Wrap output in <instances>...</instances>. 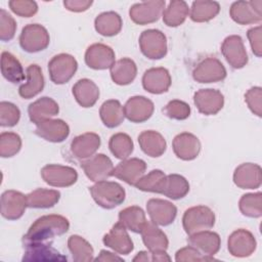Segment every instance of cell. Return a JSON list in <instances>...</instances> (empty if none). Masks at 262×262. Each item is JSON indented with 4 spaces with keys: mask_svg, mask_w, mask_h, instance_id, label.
Wrapping results in <instances>:
<instances>
[{
    "mask_svg": "<svg viewBox=\"0 0 262 262\" xmlns=\"http://www.w3.org/2000/svg\"><path fill=\"white\" fill-rule=\"evenodd\" d=\"M163 113L170 119L182 121L190 116V106L185 101L173 99L165 105V107L163 108Z\"/></svg>",
    "mask_w": 262,
    "mask_h": 262,
    "instance_id": "cell-47",
    "label": "cell"
},
{
    "mask_svg": "<svg viewBox=\"0 0 262 262\" xmlns=\"http://www.w3.org/2000/svg\"><path fill=\"white\" fill-rule=\"evenodd\" d=\"M28 208L27 195L20 191L9 189L1 194V215L7 220L19 219Z\"/></svg>",
    "mask_w": 262,
    "mask_h": 262,
    "instance_id": "cell-14",
    "label": "cell"
},
{
    "mask_svg": "<svg viewBox=\"0 0 262 262\" xmlns=\"http://www.w3.org/2000/svg\"><path fill=\"white\" fill-rule=\"evenodd\" d=\"M214 224L215 213L209 207L204 205L187 209L182 216V226L188 235L198 231L210 229Z\"/></svg>",
    "mask_w": 262,
    "mask_h": 262,
    "instance_id": "cell-3",
    "label": "cell"
},
{
    "mask_svg": "<svg viewBox=\"0 0 262 262\" xmlns=\"http://www.w3.org/2000/svg\"><path fill=\"white\" fill-rule=\"evenodd\" d=\"M151 254V261H170L171 257L167 254L166 251H158V252H150Z\"/></svg>",
    "mask_w": 262,
    "mask_h": 262,
    "instance_id": "cell-56",
    "label": "cell"
},
{
    "mask_svg": "<svg viewBox=\"0 0 262 262\" xmlns=\"http://www.w3.org/2000/svg\"><path fill=\"white\" fill-rule=\"evenodd\" d=\"M138 143L141 150L150 158L161 157L167 148L164 136L155 130H145L138 135Z\"/></svg>",
    "mask_w": 262,
    "mask_h": 262,
    "instance_id": "cell-30",
    "label": "cell"
},
{
    "mask_svg": "<svg viewBox=\"0 0 262 262\" xmlns=\"http://www.w3.org/2000/svg\"><path fill=\"white\" fill-rule=\"evenodd\" d=\"M50 42L49 33L42 25L29 24L19 35V45L26 52L36 53L47 48Z\"/></svg>",
    "mask_w": 262,
    "mask_h": 262,
    "instance_id": "cell-4",
    "label": "cell"
},
{
    "mask_svg": "<svg viewBox=\"0 0 262 262\" xmlns=\"http://www.w3.org/2000/svg\"><path fill=\"white\" fill-rule=\"evenodd\" d=\"M16 32V21L4 9H0V39L1 41H10Z\"/></svg>",
    "mask_w": 262,
    "mask_h": 262,
    "instance_id": "cell-49",
    "label": "cell"
},
{
    "mask_svg": "<svg viewBox=\"0 0 262 262\" xmlns=\"http://www.w3.org/2000/svg\"><path fill=\"white\" fill-rule=\"evenodd\" d=\"M165 0H150L135 3L130 7L129 16L136 25H148L157 21L165 9Z\"/></svg>",
    "mask_w": 262,
    "mask_h": 262,
    "instance_id": "cell-7",
    "label": "cell"
},
{
    "mask_svg": "<svg viewBox=\"0 0 262 262\" xmlns=\"http://www.w3.org/2000/svg\"><path fill=\"white\" fill-rule=\"evenodd\" d=\"M127 230L140 233L145 225L146 217L144 211L138 206H130L119 213V221Z\"/></svg>",
    "mask_w": 262,
    "mask_h": 262,
    "instance_id": "cell-35",
    "label": "cell"
},
{
    "mask_svg": "<svg viewBox=\"0 0 262 262\" xmlns=\"http://www.w3.org/2000/svg\"><path fill=\"white\" fill-rule=\"evenodd\" d=\"M220 11V5L216 1L198 0L193 1L189 9V16L192 21L206 23L213 19Z\"/></svg>",
    "mask_w": 262,
    "mask_h": 262,
    "instance_id": "cell-41",
    "label": "cell"
},
{
    "mask_svg": "<svg viewBox=\"0 0 262 262\" xmlns=\"http://www.w3.org/2000/svg\"><path fill=\"white\" fill-rule=\"evenodd\" d=\"M239 211L244 216L250 218H259L262 215V193H246L242 195L238 202Z\"/></svg>",
    "mask_w": 262,
    "mask_h": 262,
    "instance_id": "cell-44",
    "label": "cell"
},
{
    "mask_svg": "<svg viewBox=\"0 0 262 262\" xmlns=\"http://www.w3.org/2000/svg\"><path fill=\"white\" fill-rule=\"evenodd\" d=\"M115 51L108 45L94 43L85 52V62L93 70H106L115 63Z\"/></svg>",
    "mask_w": 262,
    "mask_h": 262,
    "instance_id": "cell-17",
    "label": "cell"
},
{
    "mask_svg": "<svg viewBox=\"0 0 262 262\" xmlns=\"http://www.w3.org/2000/svg\"><path fill=\"white\" fill-rule=\"evenodd\" d=\"M172 80L167 69L150 68L142 76V86L144 90L151 94H162L167 92L171 86Z\"/></svg>",
    "mask_w": 262,
    "mask_h": 262,
    "instance_id": "cell-23",
    "label": "cell"
},
{
    "mask_svg": "<svg viewBox=\"0 0 262 262\" xmlns=\"http://www.w3.org/2000/svg\"><path fill=\"white\" fill-rule=\"evenodd\" d=\"M8 5L12 12L21 17H31L38 11L37 3L32 0H11Z\"/></svg>",
    "mask_w": 262,
    "mask_h": 262,
    "instance_id": "cell-50",
    "label": "cell"
},
{
    "mask_svg": "<svg viewBox=\"0 0 262 262\" xmlns=\"http://www.w3.org/2000/svg\"><path fill=\"white\" fill-rule=\"evenodd\" d=\"M78 62L69 53L54 55L48 62V73L50 80L57 85L68 83L76 74Z\"/></svg>",
    "mask_w": 262,
    "mask_h": 262,
    "instance_id": "cell-6",
    "label": "cell"
},
{
    "mask_svg": "<svg viewBox=\"0 0 262 262\" xmlns=\"http://www.w3.org/2000/svg\"><path fill=\"white\" fill-rule=\"evenodd\" d=\"M221 52L226 61L233 69H242L248 63V54L243 39L238 35L226 37L221 44Z\"/></svg>",
    "mask_w": 262,
    "mask_h": 262,
    "instance_id": "cell-12",
    "label": "cell"
},
{
    "mask_svg": "<svg viewBox=\"0 0 262 262\" xmlns=\"http://www.w3.org/2000/svg\"><path fill=\"white\" fill-rule=\"evenodd\" d=\"M99 117L103 125L107 128H116L125 119L124 108L117 99L105 100L99 110Z\"/></svg>",
    "mask_w": 262,
    "mask_h": 262,
    "instance_id": "cell-37",
    "label": "cell"
},
{
    "mask_svg": "<svg viewBox=\"0 0 262 262\" xmlns=\"http://www.w3.org/2000/svg\"><path fill=\"white\" fill-rule=\"evenodd\" d=\"M142 242L149 252L166 251L169 241L166 233L151 221H147L140 231Z\"/></svg>",
    "mask_w": 262,
    "mask_h": 262,
    "instance_id": "cell-32",
    "label": "cell"
},
{
    "mask_svg": "<svg viewBox=\"0 0 262 262\" xmlns=\"http://www.w3.org/2000/svg\"><path fill=\"white\" fill-rule=\"evenodd\" d=\"M229 15L238 25H252L262 20V1H235L231 4Z\"/></svg>",
    "mask_w": 262,
    "mask_h": 262,
    "instance_id": "cell-9",
    "label": "cell"
},
{
    "mask_svg": "<svg viewBox=\"0 0 262 262\" xmlns=\"http://www.w3.org/2000/svg\"><path fill=\"white\" fill-rule=\"evenodd\" d=\"M189 191V183L185 177L179 174L166 175L160 194L172 200H180Z\"/></svg>",
    "mask_w": 262,
    "mask_h": 262,
    "instance_id": "cell-34",
    "label": "cell"
},
{
    "mask_svg": "<svg viewBox=\"0 0 262 262\" xmlns=\"http://www.w3.org/2000/svg\"><path fill=\"white\" fill-rule=\"evenodd\" d=\"M21 148V138L14 132H2L0 134V156L11 158Z\"/></svg>",
    "mask_w": 262,
    "mask_h": 262,
    "instance_id": "cell-46",
    "label": "cell"
},
{
    "mask_svg": "<svg viewBox=\"0 0 262 262\" xmlns=\"http://www.w3.org/2000/svg\"><path fill=\"white\" fill-rule=\"evenodd\" d=\"M73 95L79 105L91 107L99 98V88L92 80L84 78L73 86Z\"/></svg>",
    "mask_w": 262,
    "mask_h": 262,
    "instance_id": "cell-31",
    "label": "cell"
},
{
    "mask_svg": "<svg viewBox=\"0 0 262 262\" xmlns=\"http://www.w3.org/2000/svg\"><path fill=\"white\" fill-rule=\"evenodd\" d=\"M234 184L243 189L259 188L262 183L261 167L254 163H244L233 172Z\"/></svg>",
    "mask_w": 262,
    "mask_h": 262,
    "instance_id": "cell-22",
    "label": "cell"
},
{
    "mask_svg": "<svg viewBox=\"0 0 262 262\" xmlns=\"http://www.w3.org/2000/svg\"><path fill=\"white\" fill-rule=\"evenodd\" d=\"M60 192L56 189L37 188L27 194V203L29 208L48 209L58 203Z\"/></svg>",
    "mask_w": 262,
    "mask_h": 262,
    "instance_id": "cell-38",
    "label": "cell"
},
{
    "mask_svg": "<svg viewBox=\"0 0 262 262\" xmlns=\"http://www.w3.org/2000/svg\"><path fill=\"white\" fill-rule=\"evenodd\" d=\"M138 43L142 54L149 59H161L167 54V38L160 30L143 31L139 36Z\"/></svg>",
    "mask_w": 262,
    "mask_h": 262,
    "instance_id": "cell-5",
    "label": "cell"
},
{
    "mask_svg": "<svg viewBox=\"0 0 262 262\" xmlns=\"http://www.w3.org/2000/svg\"><path fill=\"white\" fill-rule=\"evenodd\" d=\"M123 21L121 16L115 11H105L98 14L94 20V27L98 34L112 37L122 30Z\"/></svg>",
    "mask_w": 262,
    "mask_h": 262,
    "instance_id": "cell-36",
    "label": "cell"
},
{
    "mask_svg": "<svg viewBox=\"0 0 262 262\" xmlns=\"http://www.w3.org/2000/svg\"><path fill=\"white\" fill-rule=\"evenodd\" d=\"M172 147L178 159L183 161H192L201 151V142L192 133L182 132L174 137Z\"/></svg>",
    "mask_w": 262,
    "mask_h": 262,
    "instance_id": "cell-24",
    "label": "cell"
},
{
    "mask_svg": "<svg viewBox=\"0 0 262 262\" xmlns=\"http://www.w3.org/2000/svg\"><path fill=\"white\" fill-rule=\"evenodd\" d=\"M146 211L150 221L160 226L173 223L177 215V208L169 201L162 199H150L146 203Z\"/></svg>",
    "mask_w": 262,
    "mask_h": 262,
    "instance_id": "cell-15",
    "label": "cell"
},
{
    "mask_svg": "<svg viewBox=\"0 0 262 262\" xmlns=\"http://www.w3.org/2000/svg\"><path fill=\"white\" fill-rule=\"evenodd\" d=\"M89 191L94 202L103 209H114L120 206L126 198L123 186L115 181H97L90 186Z\"/></svg>",
    "mask_w": 262,
    "mask_h": 262,
    "instance_id": "cell-2",
    "label": "cell"
},
{
    "mask_svg": "<svg viewBox=\"0 0 262 262\" xmlns=\"http://www.w3.org/2000/svg\"><path fill=\"white\" fill-rule=\"evenodd\" d=\"M192 78L199 83H216L226 78V69L216 57H207L192 71Z\"/></svg>",
    "mask_w": 262,
    "mask_h": 262,
    "instance_id": "cell-10",
    "label": "cell"
},
{
    "mask_svg": "<svg viewBox=\"0 0 262 262\" xmlns=\"http://www.w3.org/2000/svg\"><path fill=\"white\" fill-rule=\"evenodd\" d=\"M189 14V7L185 1L173 0L163 11V21L168 27H178L184 23Z\"/></svg>",
    "mask_w": 262,
    "mask_h": 262,
    "instance_id": "cell-40",
    "label": "cell"
},
{
    "mask_svg": "<svg viewBox=\"0 0 262 262\" xmlns=\"http://www.w3.org/2000/svg\"><path fill=\"white\" fill-rule=\"evenodd\" d=\"M261 26L252 28L248 31L247 36L250 41V45L252 48L253 53L257 57H261L262 54V44H261Z\"/></svg>",
    "mask_w": 262,
    "mask_h": 262,
    "instance_id": "cell-53",
    "label": "cell"
},
{
    "mask_svg": "<svg viewBox=\"0 0 262 262\" xmlns=\"http://www.w3.org/2000/svg\"><path fill=\"white\" fill-rule=\"evenodd\" d=\"M68 248L72 254L73 260L76 262H89L94 260V250L92 246L84 237L78 234L69 237Z\"/></svg>",
    "mask_w": 262,
    "mask_h": 262,
    "instance_id": "cell-42",
    "label": "cell"
},
{
    "mask_svg": "<svg viewBox=\"0 0 262 262\" xmlns=\"http://www.w3.org/2000/svg\"><path fill=\"white\" fill-rule=\"evenodd\" d=\"M27 82L19 86L18 94L24 99L37 96L44 88L45 81L41 68L38 64H30L26 70Z\"/></svg>",
    "mask_w": 262,
    "mask_h": 262,
    "instance_id": "cell-28",
    "label": "cell"
},
{
    "mask_svg": "<svg viewBox=\"0 0 262 262\" xmlns=\"http://www.w3.org/2000/svg\"><path fill=\"white\" fill-rule=\"evenodd\" d=\"M95 261H102V262H107V261H123V258L120 256L116 255L113 252L106 251V250H101L99 255L94 258Z\"/></svg>",
    "mask_w": 262,
    "mask_h": 262,
    "instance_id": "cell-55",
    "label": "cell"
},
{
    "mask_svg": "<svg viewBox=\"0 0 262 262\" xmlns=\"http://www.w3.org/2000/svg\"><path fill=\"white\" fill-rule=\"evenodd\" d=\"M70 228L69 220L57 214L44 215L35 220L24 235V244L44 243L64 234Z\"/></svg>",
    "mask_w": 262,
    "mask_h": 262,
    "instance_id": "cell-1",
    "label": "cell"
},
{
    "mask_svg": "<svg viewBox=\"0 0 262 262\" xmlns=\"http://www.w3.org/2000/svg\"><path fill=\"white\" fill-rule=\"evenodd\" d=\"M165 177L166 174L162 170L155 169L149 173L144 174L134 186L142 191L160 193Z\"/></svg>",
    "mask_w": 262,
    "mask_h": 262,
    "instance_id": "cell-45",
    "label": "cell"
},
{
    "mask_svg": "<svg viewBox=\"0 0 262 262\" xmlns=\"http://www.w3.org/2000/svg\"><path fill=\"white\" fill-rule=\"evenodd\" d=\"M102 242L104 246L112 249L118 255H128L134 249L133 242L127 229L120 222H117L111 230L103 235Z\"/></svg>",
    "mask_w": 262,
    "mask_h": 262,
    "instance_id": "cell-19",
    "label": "cell"
},
{
    "mask_svg": "<svg viewBox=\"0 0 262 262\" xmlns=\"http://www.w3.org/2000/svg\"><path fill=\"white\" fill-rule=\"evenodd\" d=\"M1 73L8 82L14 84L23 82L26 78L21 63L8 51H3L1 53Z\"/></svg>",
    "mask_w": 262,
    "mask_h": 262,
    "instance_id": "cell-39",
    "label": "cell"
},
{
    "mask_svg": "<svg viewBox=\"0 0 262 262\" xmlns=\"http://www.w3.org/2000/svg\"><path fill=\"white\" fill-rule=\"evenodd\" d=\"M81 167L85 175L93 182L106 180L113 176L115 168L112 160L103 154H95L91 158L84 160Z\"/></svg>",
    "mask_w": 262,
    "mask_h": 262,
    "instance_id": "cell-11",
    "label": "cell"
},
{
    "mask_svg": "<svg viewBox=\"0 0 262 262\" xmlns=\"http://www.w3.org/2000/svg\"><path fill=\"white\" fill-rule=\"evenodd\" d=\"M23 261H67L68 258L47 243L26 244Z\"/></svg>",
    "mask_w": 262,
    "mask_h": 262,
    "instance_id": "cell-27",
    "label": "cell"
},
{
    "mask_svg": "<svg viewBox=\"0 0 262 262\" xmlns=\"http://www.w3.org/2000/svg\"><path fill=\"white\" fill-rule=\"evenodd\" d=\"M20 119L19 108L12 102H0V125L2 127H13Z\"/></svg>",
    "mask_w": 262,
    "mask_h": 262,
    "instance_id": "cell-48",
    "label": "cell"
},
{
    "mask_svg": "<svg viewBox=\"0 0 262 262\" xmlns=\"http://www.w3.org/2000/svg\"><path fill=\"white\" fill-rule=\"evenodd\" d=\"M59 112L57 102L48 96H43L32 102L28 107L30 120L36 125L42 121L51 119Z\"/></svg>",
    "mask_w": 262,
    "mask_h": 262,
    "instance_id": "cell-29",
    "label": "cell"
},
{
    "mask_svg": "<svg viewBox=\"0 0 262 262\" xmlns=\"http://www.w3.org/2000/svg\"><path fill=\"white\" fill-rule=\"evenodd\" d=\"M100 146V137L94 132L76 136L71 142V152L79 160H87L95 155Z\"/></svg>",
    "mask_w": 262,
    "mask_h": 262,
    "instance_id": "cell-25",
    "label": "cell"
},
{
    "mask_svg": "<svg viewBox=\"0 0 262 262\" xmlns=\"http://www.w3.org/2000/svg\"><path fill=\"white\" fill-rule=\"evenodd\" d=\"M188 244L208 257H214L220 250L221 239L217 232L209 229L188 235Z\"/></svg>",
    "mask_w": 262,
    "mask_h": 262,
    "instance_id": "cell-26",
    "label": "cell"
},
{
    "mask_svg": "<svg viewBox=\"0 0 262 262\" xmlns=\"http://www.w3.org/2000/svg\"><path fill=\"white\" fill-rule=\"evenodd\" d=\"M134 262H139V261H144V262H148L151 261V254L149 251H141L139 252L134 258H133Z\"/></svg>",
    "mask_w": 262,
    "mask_h": 262,
    "instance_id": "cell-57",
    "label": "cell"
},
{
    "mask_svg": "<svg viewBox=\"0 0 262 262\" xmlns=\"http://www.w3.org/2000/svg\"><path fill=\"white\" fill-rule=\"evenodd\" d=\"M92 1L90 0H66L63 1L64 7L73 12H82L87 10L91 5Z\"/></svg>",
    "mask_w": 262,
    "mask_h": 262,
    "instance_id": "cell-54",
    "label": "cell"
},
{
    "mask_svg": "<svg viewBox=\"0 0 262 262\" xmlns=\"http://www.w3.org/2000/svg\"><path fill=\"white\" fill-rule=\"evenodd\" d=\"M257 242L254 234L245 228L234 230L227 241L229 253L237 258L251 256L255 252Z\"/></svg>",
    "mask_w": 262,
    "mask_h": 262,
    "instance_id": "cell-13",
    "label": "cell"
},
{
    "mask_svg": "<svg viewBox=\"0 0 262 262\" xmlns=\"http://www.w3.org/2000/svg\"><path fill=\"white\" fill-rule=\"evenodd\" d=\"M111 78L117 85H128L134 81L137 75V67L134 60L123 57L115 61L110 69Z\"/></svg>",
    "mask_w": 262,
    "mask_h": 262,
    "instance_id": "cell-33",
    "label": "cell"
},
{
    "mask_svg": "<svg viewBox=\"0 0 262 262\" xmlns=\"http://www.w3.org/2000/svg\"><path fill=\"white\" fill-rule=\"evenodd\" d=\"M245 101L250 111L257 117L262 116V89L259 86L250 88L245 94Z\"/></svg>",
    "mask_w": 262,
    "mask_h": 262,
    "instance_id": "cell-51",
    "label": "cell"
},
{
    "mask_svg": "<svg viewBox=\"0 0 262 262\" xmlns=\"http://www.w3.org/2000/svg\"><path fill=\"white\" fill-rule=\"evenodd\" d=\"M175 260L177 262L183 261H211L215 260L214 257H208L199 252L194 247L188 245L179 249L175 254Z\"/></svg>",
    "mask_w": 262,
    "mask_h": 262,
    "instance_id": "cell-52",
    "label": "cell"
},
{
    "mask_svg": "<svg viewBox=\"0 0 262 262\" xmlns=\"http://www.w3.org/2000/svg\"><path fill=\"white\" fill-rule=\"evenodd\" d=\"M41 177L50 186L69 187L78 180V173L69 166L49 164L41 169Z\"/></svg>",
    "mask_w": 262,
    "mask_h": 262,
    "instance_id": "cell-8",
    "label": "cell"
},
{
    "mask_svg": "<svg viewBox=\"0 0 262 262\" xmlns=\"http://www.w3.org/2000/svg\"><path fill=\"white\" fill-rule=\"evenodd\" d=\"M193 102L201 114L212 116L222 110L224 96L217 89H200L193 95Z\"/></svg>",
    "mask_w": 262,
    "mask_h": 262,
    "instance_id": "cell-16",
    "label": "cell"
},
{
    "mask_svg": "<svg viewBox=\"0 0 262 262\" xmlns=\"http://www.w3.org/2000/svg\"><path fill=\"white\" fill-rule=\"evenodd\" d=\"M145 170L146 164L143 160L138 158L125 159L114 168L113 176L130 185H135L145 174Z\"/></svg>",
    "mask_w": 262,
    "mask_h": 262,
    "instance_id": "cell-20",
    "label": "cell"
},
{
    "mask_svg": "<svg viewBox=\"0 0 262 262\" xmlns=\"http://www.w3.org/2000/svg\"><path fill=\"white\" fill-rule=\"evenodd\" d=\"M111 152L119 160L128 159L134 149V144L131 137L123 132L114 134L108 141Z\"/></svg>",
    "mask_w": 262,
    "mask_h": 262,
    "instance_id": "cell-43",
    "label": "cell"
},
{
    "mask_svg": "<svg viewBox=\"0 0 262 262\" xmlns=\"http://www.w3.org/2000/svg\"><path fill=\"white\" fill-rule=\"evenodd\" d=\"M35 133L46 141L59 143L70 134L69 125L60 119H48L36 124Z\"/></svg>",
    "mask_w": 262,
    "mask_h": 262,
    "instance_id": "cell-21",
    "label": "cell"
},
{
    "mask_svg": "<svg viewBox=\"0 0 262 262\" xmlns=\"http://www.w3.org/2000/svg\"><path fill=\"white\" fill-rule=\"evenodd\" d=\"M124 115L132 123H142L147 121L154 114L155 105L154 102L145 96H132L130 97L125 105Z\"/></svg>",
    "mask_w": 262,
    "mask_h": 262,
    "instance_id": "cell-18",
    "label": "cell"
}]
</instances>
